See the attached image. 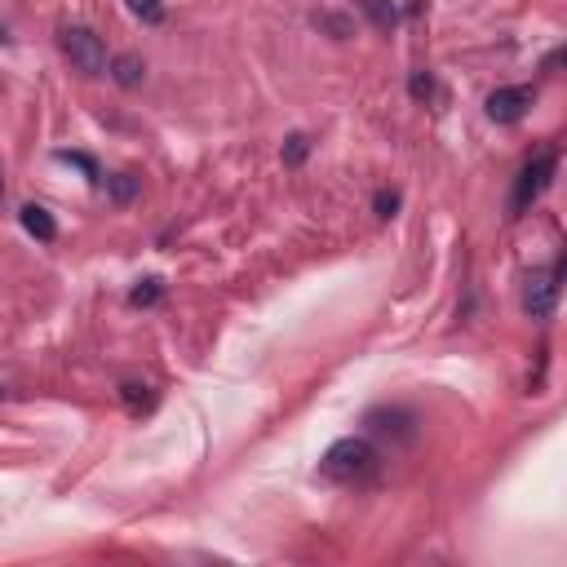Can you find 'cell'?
I'll list each match as a JSON object with an SVG mask.
<instances>
[{"label": "cell", "mask_w": 567, "mask_h": 567, "mask_svg": "<svg viewBox=\"0 0 567 567\" xmlns=\"http://www.w3.org/2000/svg\"><path fill=\"white\" fill-rule=\"evenodd\" d=\"M138 191H142V178H133V173H111L107 178V195L116 204H129Z\"/></svg>", "instance_id": "10"}, {"label": "cell", "mask_w": 567, "mask_h": 567, "mask_svg": "<svg viewBox=\"0 0 567 567\" xmlns=\"http://www.w3.org/2000/svg\"><path fill=\"white\" fill-rule=\"evenodd\" d=\"M364 426H368V435L390 443V448H408V443L417 439L421 421H417V412H408V408H373L364 417Z\"/></svg>", "instance_id": "4"}, {"label": "cell", "mask_w": 567, "mask_h": 567, "mask_svg": "<svg viewBox=\"0 0 567 567\" xmlns=\"http://www.w3.org/2000/svg\"><path fill=\"white\" fill-rule=\"evenodd\" d=\"M554 173H559V151H541L532 164H523V173H519V182H514V200H510V218H523V213L532 209L536 200H541L545 191H550V182H554Z\"/></svg>", "instance_id": "2"}, {"label": "cell", "mask_w": 567, "mask_h": 567, "mask_svg": "<svg viewBox=\"0 0 567 567\" xmlns=\"http://www.w3.org/2000/svg\"><path fill=\"white\" fill-rule=\"evenodd\" d=\"M359 9H364V14L373 18V27H381V32H395L399 9L390 5V0H359Z\"/></svg>", "instance_id": "9"}, {"label": "cell", "mask_w": 567, "mask_h": 567, "mask_svg": "<svg viewBox=\"0 0 567 567\" xmlns=\"http://www.w3.org/2000/svg\"><path fill=\"white\" fill-rule=\"evenodd\" d=\"M58 45H63V54L71 58V67L85 71V76H102V71H107V45H102V36L94 27L71 23L58 32Z\"/></svg>", "instance_id": "3"}, {"label": "cell", "mask_w": 567, "mask_h": 567, "mask_svg": "<svg viewBox=\"0 0 567 567\" xmlns=\"http://www.w3.org/2000/svg\"><path fill=\"white\" fill-rule=\"evenodd\" d=\"M125 5L142 27H160L164 23V0H125Z\"/></svg>", "instance_id": "11"}, {"label": "cell", "mask_w": 567, "mask_h": 567, "mask_svg": "<svg viewBox=\"0 0 567 567\" xmlns=\"http://www.w3.org/2000/svg\"><path fill=\"white\" fill-rule=\"evenodd\" d=\"M147 390H151L147 381H125V404H129V408H138V404L147 408V404H151V395H147Z\"/></svg>", "instance_id": "17"}, {"label": "cell", "mask_w": 567, "mask_h": 567, "mask_svg": "<svg viewBox=\"0 0 567 567\" xmlns=\"http://www.w3.org/2000/svg\"><path fill=\"white\" fill-rule=\"evenodd\" d=\"M18 218H23V231H27V235H36L40 244H54V240H58V222H54V213L40 209V204H23V213H18Z\"/></svg>", "instance_id": "7"}, {"label": "cell", "mask_w": 567, "mask_h": 567, "mask_svg": "<svg viewBox=\"0 0 567 567\" xmlns=\"http://www.w3.org/2000/svg\"><path fill=\"white\" fill-rule=\"evenodd\" d=\"M319 474L328 483H346V488H359V483H373L381 474V452L373 439L364 435H350V439H337L333 448L324 452L319 461Z\"/></svg>", "instance_id": "1"}, {"label": "cell", "mask_w": 567, "mask_h": 567, "mask_svg": "<svg viewBox=\"0 0 567 567\" xmlns=\"http://www.w3.org/2000/svg\"><path fill=\"white\" fill-rule=\"evenodd\" d=\"M559 280H563V262H554L550 271H532L528 288H523V311L532 319H550L559 306Z\"/></svg>", "instance_id": "5"}, {"label": "cell", "mask_w": 567, "mask_h": 567, "mask_svg": "<svg viewBox=\"0 0 567 567\" xmlns=\"http://www.w3.org/2000/svg\"><path fill=\"white\" fill-rule=\"evenodd\" d=\"M377 218H395L399 213V191H377Z\"/></svg>", "instance_id": "18"}, {"label": "cell", "mask_w": 567, "mask_h": 567, "mask_svg": "<svg viewBox=\"0 0 567 567\" xmlns=\"http://www.w3.org/2000/svg\"><path fill=\"white\" fill-rule=\"evenodd\" d=\"M58 160H63V164H76V169L85 173L89 182H102V169H98V160H94V156H85V151H58Z\"/></svg>", "instance_id": "12"}, {"label": "cell", "mask_w": 567, "mask_h": 567, "mask_svg": "<svg viewBox=\"0 0 567 567\" xmlns=\"http://www.w3.org/2000/svg\"><path fill=\"white\" fill-rule=\"evenodd\" d=\"M160 297H164V284H160V280H142V284L129 293V302H133V306H156Z\"/></svg>", "instance_id": "14"}, {"label": "cell", "mask_w": 567, "mask_h": 567, "mask_svg": "<svg viewBox=\"0 0 567 567\" xmlns=\"http://www.w3.org/2000/svg\"><path fill=\"white\" fill-rule=\"evenodd\" d=\"M306 151H311V138H306V133H288V142H284V164H302Z\"/></svg>", "instance_id": "15"}, {"label": "cell", "mask_w": 567, "mask_h": 567, "mask_svg": "<svg viewBox=\"0 0 567 567\" xmlns=\"http://www.w3.org/2000/svg\"><path fill=\"white\" fill-rule=\"evenodd\" d=\"M315 27H324V32H333V40H346L350 36V18H342V14H315Z\"/></svg>", "instance_id": "16"}, {"label": "cell", "mask_w": 567, "mask_h": 567, "mask_svg": "<svg viewBox=\"0 0 567 567\" xmlns=\"http://www.w3.org/2000/svg\"><path fill=\"white\" fill-rule=\"evenodd\" d=\"M0 399H5V386H0Z\"/></svg>", "instance_id": "21"}, {"label": "cell", "mask_w": 567, "mask_h": 567, "mask_svg": "<svg viewBox=\"0 0 567 567\" xmlns=\"http://www.w3.org/2000/svg\"><path fill=\"white\" fill-rule=\"evenodd\" d=\"M408 89H412V98H417V102H430V98H439V85H435V76H430V71H412Z\"/></svg>", "instance_id": "13"}, {"label": "cell", "mask_w": 567, "mask_h": 567, "mask_svg": "<svg viewBox=\"0 0 567 567\" xmlns=\"http://www.w3.org/2000/svg\"><path fill=\"white\" fill-rule=\"evenodd\" d=\"M532 102H536L532 85H505V89H492L483 107H488V120H497V125H519L532 111Z\"/></svg>", "instance_id": "6"}, {"label": "cell", "mask_w": 567, "mask_h": 567, "mask_svg": "<svg viewBox=\"0 0 567 567\" xmlns=\"http://www.w3.org/2000/svg\"><path fill=\"white\" fill-rule=\"evenodd\" d=\"M107 71H111V80H116L120 89H138L142 80H147V63H142L138 54H116L107 63Z\"/></svg>", "instance_id": "8"}, {"label": "cell", "mask_w": 567, "mask_h": 567, "mask_svg": "<svg viewBox=\"0 0 567 567\" xmlns=\"http://www.w3.org/2000/svg\"><path fill=\"white\" fill-rule=\"evenodd\" d=\"M0 200H5V173H0Z\"/></svg>", "instance_id": "20"}, {"label": "cell", "mask_w": 567, "mask_h": 567, "mask_svg": "<svg viewBox=\"0 0 567 567\" xmlns=\"http://www.w3.org/2000/svg\"><path fill=\"white\" fill-rule=\"evenodd\" d=\"M0 45H9V27L5 23H0Z\"/></svg>", "instance_id": "19"}]
</instances>
